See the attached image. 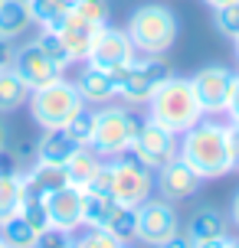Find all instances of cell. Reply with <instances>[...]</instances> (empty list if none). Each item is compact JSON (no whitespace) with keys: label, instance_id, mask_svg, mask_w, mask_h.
<instances>
[{"label":"cell","instance_id":"obj_34","mask_svg":"<svg viewBox=\"0 0 239 248\" xmlns=\"http://www.w3.org/2000/svg\"><path fill=\"white\" fill-rule=\"evenodd\" d=\"M229 118H239V72H236V78H233V95H229Z\"/></svg>","mask_w":239,"mask_h":248},{"label":"cell","instance_id":"obj_4","mask_svg":"<svg viewBox=\"0 0 239 248\" xmlns=\"http://www.w3.org/2000/svg\"><path fill=\"white\" fill-rule=\"evenodd\" d=\"M82 105H85V101L79 95L76 82H69V78H56L52 85H43L30 95V114H33V121H36L43 131L66 127L69 118H72Z\"/></svg>","mask_w":239,"mask_h":248},{"label":"cell","instance_id":"obj_13","mask_svg":"<svg viewBox=\"0 0 239 248\" xmlns=\"http://www.w3.org/2000/svg\"><path fill=\"white\" fill-rule=\"evenodd\" d=\"M200 183H203V180L193 173L180 157L167 160L164 167H157V173H154V193H161V196L171 199V202L190 199L197 189H200Z\"/></svg>","mask_w":239,"mask_h":248},{"label":"cell","instance_id":"obj_12","mask_svg":"<svg viewBox=\"0 0 239 248\" xmlns=\"http://www.w3.org/2000/svg\"><path fill=\"white\" fill-rule=\"evenodd\" d=\"M13 69H17V75L23 78L26 85L33 88H43V85H52L56 78H63V69L56 65V62L46 56V52L36 46V39L33 43H26V46H20V49L13 52Z\"/></svg>","mask_w":239,"mask_h":248},{"label":"cell","instance_id":"obj_24","mask_svg":"<svg viewBox=\"0 0 239 248\" xmlns=\"http://www.w3.org/2000/svg\"><path fill=\"white\" fill-rule=\"evenodd\" d=\"M26 3H30L33 23L50 26V30H56L66 13H72V7H76V0H26Z\"/></svg>","mask_w":239,"mask_h":248},{"label":"cell","instance_id":"obj_28","mask_svg":"<svg viewBox=\"0 0 239 248\" xmlns=\"http://www.w3.org/2000/svg\"><path fill=\"white\" fill-rule=\"evenodd\" d=\"M92 124H95V111H88L85 105H82V108L69 118V124H66L63 131L72 137L76 144H88V140H92Z\"/></svg>","mask_w":239,"mask_h":248},{"label":"cell","instance_id":"obj_46","mask_svg":"<svg viewBox=\"0 0 239 248\" xmlns=\"http://www.w3.org/2000/svg\"><path fill=\"white\" fill-rule=\"evenodd\" d=\"M125 248H128V245H125Z\"/></svg>","mask_w":239,"mask_h":248},{"label":"cell","instance_id":"obj_6","mask_svg":"<svg viewBox=\"0 0 239 248\" xmlns=\"http://www.w3.org/2000/svg\"><path fill=\"white\" fill-rule=\"evenodd\" d=\"M154 196V170L135 157H115L112 163V199L118 206L138 209L141 202Z\"/></svg>","mask_w":239,"mask_h":248},{"label":"cell","instance_id":"obj_43","mask_svg":"<svg viewBox=\"0 0 239 248\" xmlns=\"http://www.w3.org/2000/svg\"><path fill=\"white\" fill-rule=\"evenodd\" d=\"M236 56H239V36H236Z\"/></svg>","mask_w":239,"mask_h":248},{"label":"cell","instance_id":"obj_15","mask_svg":"<svg viewBox=\"0 0 239 248\" xmlns=\"http://www.w3.org/2000/svg\"><path fill=\"white\" fill-rule=\"evenodd\" d=\"M76 88L85 105H112V98H118V75L85 62V69L76 78Z\"/></svg>","mask_w":239,"mask_h":248},{"label":"cell","instance_id":"obj_18","mask_svg":"<svg viewBox=\"0 0 239 248\" xmlns=\"http://www.w3.org/2000/svg\"><path fill=\"white\" fill-rule=\"evenodd\" d=\"M30 95H33V88L17 75V69L3 65L0 69V114H10L17 108H23L26 101H30Z\"/></svg>","mask_w":239,"mask_h":248},{"label":"cell","instance_id":"obj_31","mask_svg":"<svg viewBox=\"0 0 239 248\" xmlns=\"http://www.w3.org/2000/svg\"><path fill=\"white\" fill-rule=\"evenodd\" d=\"M79 248H125L108 229H85V235H79Z\"/></svg>","mask_w":239,"mask_h":248},{"label":"cell","instance_id":"obj_8","mask_svg":"<svg viewBox=\"0 0 239 248\" xmlns=\"http://www.w3.org/2000/svg\"><path fill=\"white\" fill-rule=\"evenodd\" d=\"M167 78H171V65L164 59H135L118 78V98H125L128 105H148Z\"/></svg>","mask_w":239,"mask_h":248},{"label":"cell","instance_id":"obj_7","mask_svg":"<svg viewBox=\"0 0 239 248\" xmlns=\"http://www.w3.org/2000/svg\"><path fill=\"white\" fill-rule=\"evenodd\" d=\"M135 59H138V49H135V43L128 36V30H118V26H108V23L95 33L92 49H88V56H85V62L99 65V69H108V72H115L118 78H121V72H125Z\"/></svg>","mask_w":239,"mask_h":248},{"label":"cell","instance_id":"obj_40","mask_svg":"<svg viewBox=\"0 0 239 248\" xmlns=\"http://www.w3.org/2000/svg\"><path fill=\"white\" fill-rule=\"evenodd\" d=\"M66 248H79V238L72 235V238H69V242H66Z\"/></svg>","mask_w":239,"mask_h":248},{"label":"cell","instance_id":"obj_2","mask_svg":"<svg viewBox=\"0 0 239 248\" xmlns=\"http://www.w3.org/2000/svg\"><path fill=\"white\" fill-rule=\"evenodd\" d=\"M148 118L157 121L161 127H167L171 134L180 137L197 121H203L206 114H203L200 101H197L193 82H190V78H177V75H171V78L151 95V101H148Z\"/></svg>","mask_w":239,"mask_h":248},{"label":"cell","instance_id":"obj_44","mask_svg":"<svg viewBox=\"0 0 239 248\" xmlns=\"http://www.w3.org/2000/svg\"><path fill=\"white\" fill-rule=\"evenodd\" d=\"M0 248H7V242H3V238H0Z\"/></svg>","mask_w":239,"mask_h":248},{"label":"cell","instance_id":"obj_27","mask_svg":"<svg viewBox=\"0 0 239 248\" xmlns=\"http://www.w3.org/2000/svg\"><path fill=\"white\" fill-rule=\"evenodd\" d=\"M36 46L43 52H46V56H50L52 62H56V65H59V69H69V65H72V52L66 49V43H63V36H59V33H56V30H50V26H43V33H39L36 36Z\"/></svg>","mask_w":239,"mask_h":248},{"label":"cell","instance_id":"obj_36","mask_svg":"<svg viewBox=\"0 0 239 248\" xmlns=\"http://www.w3.org/2000/svg\"><path fill=\"white\" fill-rule=\"evenodd\" d=\"M229 245V235H216V238H206V242H193V248H226Z\"/></svg>","mask_w":239,"mask_h":248},{"label":"cell","instance_id":"obj_37","mask_svg":"<svg viewBox=\"0 0 239 248\" xmlns=\"http://www.w3.org/2000/svg\"><path fill=\"white\" fill-rule=\"evenodd\" d=\"M229 216H233V222L239 225V189H236V196H233V206H229Z\"/></svg>","mask_w":239,"mask_h":248},{"label":"cell","instance_id":"obj_17","mask_svg":"<svg viewBox=\"0 0 239 248\" xmlns=\"http://www.w3.org/2000/svg\"><path fill=\"white\" fill-rule=\"evenodd\" d=\"M79 147H82V144H76L63 127L46 131V134L39 137V144H36V163H46V167H66V160H69Z\"/></svg>","mask_w":239,"mask_h":248},{"label":"cell","instance_id":"obj_33","mask_svg":"<svg viewBox=\"0 0 239 248\" xmlns=\"http://www.w3.org/2000/svg\"><path fill=\"white\" fill-rule=\"evenodd\" d=\"M154 248H193V242H190L187 235H180V232H177V235H171L167 242H161V245H154Z\"/></svg>","mask_w":239,"mask_h":248},{"label":"cell","instance_id":"obj_41","mask_svg":"<svg viewBox=\"0 0 239 248\" xmlns=\"http://www.w3.org/2000/svg\"><path fill=\"white\" fill-rule=\"evenodd\" d=\"M229 127H233V131L239 134V118H229Z\"/></svg>","mask_w":239,"mask_h":248},{"label":"cell","instance_id":"obj_29","mask_svg":"<svg viewBox=\"0 0 239 248\" xmlns=\"http://www.w3.org/2000/svg\"><path fill=\"white\" fill-rule=\"evenodd\" d=\"M216 30L223 33V36L236 39L239 36V0H233V3H223V7H216Z\"/></svg>","mask_w":239,"mask_h":248},{"label":"cell","instance_id":"obj_32","mask_svg":"<svg viewBox=\"0 0 239 248\" xmlns=\"http://www.w3.org/2000/svg\"><path fill=\"white\" fill-rule=\"evenodd\" d=\"M85 189L88 193H99V196H112V160H102L99 173L92 176V183Z\"/></svg>","mask_w":239,"mask_h":248},{"label":"cell","instance_id":"obj_35","mask_svg":"<svg viewBox=\"0 0 239 248\" xmlns=\"http://www.w3.org/2000/svg\"><path fill=\"white\" fill-rule=\"evenodd\" d=\"M13 52H17V49L10 46V39H3V36H0V69L13 62Z\"/></svg>","mask_w":239,"mask_h":248},{"label":"cell","instance_id":"obj_10","mask_svg":"<svg viewBox=\"0 0 239 248\" xmlns=\"http://www.w3.org/2000/svg\"><path fill=\"white\" fill-rule=\"evenodd\" d=\"M180 232V216H177L171 199H148L138 206V242L144 245H161L171 235Z\"/></svg>","mask_w":239,"mask_h":248},{"label":"cell","instance_id":"obj_5","mask_svg":"<svg viewBox=\"0 0 239 248\" xmlns=\"http://www.w3.org/2000/svg\"><path fill=\"white\" fill-rule=\"evenodd\" d=\"M135 127H138V121L128 114V108L108 105V108L95 111V124H92V140H88V147L95 150L102 160H115V157L128 154L131 137H135Z\"/></svg>","mask_w":239,"mask_h":248},{"label":"cell","instance_id":"obj_9","mask_svg":"<svg viewBox=\"0 0 239 248\" xmlns=\"http://www.w3.org/2000/svg\"><path fill=\"white\" fill-rule=\"evenodd\" d=\"M177 140H180L177 134H171L167 127H161L157 121L148 118L144 124L135 127V137H131L128 154H131L135 160H141L144 167L157 170V167H164L167 160H174V157H177Z\"/></svg>","mask_w":239,"mask_h":248},{"label":"cell","instance_id":"obj_19","mask_svg":"<svg viewBox=\"0 0 239 248\" xmlns=\"http://www.w3.org/2000/svg\"><path fill=\"white\" fill-rule=\"evenodd\" d=\"M99 167H102V157L95 154V150L88 147V144H82V147L66 160V180L72 186H79V189H85L88 183H92V176L99 173Z\"/></svg>","mask_w":239,"mask_h":248},{"label":"cell","instance_id":"obj_45","mask_svg":"<svg viewBox=\"0 0 239 248\" xmlns=\"http://www.w3.org/2000/svg\"><path fill=\"white\" fill-rule=\"evenodd\" d=\"M0 3H3V0H0Z\"/></svg>","mask_w":239,"mask_h":248},{"label":"cell","instance_id":"obj_20","mask_svg":"<svg viewBox=\"0 0 239 248\" xmlns=\"http://www.w3.org/2000/svg\"><path fill=\"white\" fill-rule=\"evenodd\" d=\"M30 26H33V16H30L26 0H3L0 3V36L3 39L23 36Z\"/></svg>","mask_w":239,"mask_h":248},{"label":"cell","instance_id":"obj_39","mask_svg":"<svg viewBox=\"0 0 239 248\" xmlns=\"http://www.w3.org/2000/svg\"><path fill=\"white\" fill-rule=\"evenodd\" d=\"M3 144H7V127H3V121H0V150H3Z\"/></svg>","mask_w":239,"mask_h":248},{"label":"cell","instance_id":"obj_22","mask_svg":"<svg viewBox=\"0 0 239 248\" xmlns=\"http://www.w3.org/2000/svg\"><path fill=\"white\" fill-rule=\"evenodd\" d=\"M23 206V173L3 170L0 173V222L17 216Z\"/></svg>","mask_w":239,"mask_h":248},{"label":"cell","instance_id":"obj_3","mask_svg":"<svg viewBox=\"0 0 239 248\" xmlns=\"http://www.w3.org/2000/svg\"><path fill=\"white\" fill-rule=\"evenodd\" d=\"M128 36L135 43V49L144 52V56H164L177 43V33H180V23L171 7H161V3H144L128 16Z\"/></svg>","mask_w":239,"mask_h":248},{"label":"cell","instance_id":"obj_16","mask_svg":"<svg viewBox=\"0 0 239 248\" xmlns=\"http://www.w3.org/2000/svg\"><path fill=\"white\" fill-rule=\"evenodd\" d=\"M102 26H95V23H88L85 16H79L76 10L72 13H66L63 16V23L56 26V33L63 36V43H66V49L72 52V59H85L88 56V49H92V39H95V33H99Z\"/></svg>","mask_w":239,"mask_h":248},{"label":"cell","instance_id":"obj_25","mask_svg":"<svg viewBox=\"0 0 239 248\" xmlns=\"http://www.w3.org/2000/svg\"><path fill=\"white\" fill-rule=\"evenodd\" d=\"M184 235H187L190 242H206V238L226 235V222H223V216H220L216 209H200L193 219H190Z\"/></svg>","mask_w":239,"mask_h":248},{"label":"cell","instance_id":"obj_14","mask_svg":"<svg viewBox=\"0 0 239 248\" xmlns=\"http://www.w3.org/2000/svg\"><path fill=\"white\" fill-rule=\"evenodd\" d=\"M46 212H50V225L63 232H79L82 229V189L72 183L52 189L46 199Z\"/></svg>","mask_w":239,"mask_h":248},{"label":"cell","instance_id":"obj_21","mask_svg":"<svg viewBox=\"0 0 239 248\" xmlns=\"http://www.w3.org/2000/svg\"><path fill=\"white\" fill-rule=\"evenodd\" d=\"M115 206L118 202L112 196H99V193L82 189V225L85 229H105L108 219H112V212H115Z\"/></svg>","mask_w":239,"mask_h":248},{"label":"cell","instance_id":"obj_26","mask_svg":"<svg viewBox=\"0 0 239 248\" xmlns=\"http://www.w3.org/2000/svg\"><path fill=\"white\" fill-rule=\"evenodd\" d=\"M108 232H112L121 245H131V242H138V209H128V206H115L112 219L105 225Z\"/></svg>","mask_w":239,"mask_h":248},{"label":"cell","instance_id":"obj_42","mask_svg":"<svg viewBox=\"0 0 239 248\" xmlns=\"http://www.w3.org/2000/svg\"><path fill=\"white\" fill-rule=\"evenodd\" d=\"M226 248H239V242H236V238H229V245Z\"/></svg>","mask_w":239,"mask_h":248},{"label":"cell","instance_id":"obj_38","mask_svg":"<svg viewBox=\"0 0 239 248\" xmlns=\"http://www.w3.org/2000/svg\"><path fill=\"white\" fill-rule=\"evenodd\" d=\"M203 3H206V7H213V10H216V7H223V3H233V0H203Z\"/></svg>","mask_w":239,"mask_h":248},{"label":"cell","instance_id":"obj_30","mask_svg":"<svg viewBox=\"0 0 239 248\" xmlns=\"http://www.w3.org/2000/svg\"><path fill=\"white\" fill-rule=\"evenodd\" d=\"M72 10H76L79 16H85L88 23H95V26L108 23V0H76Z\"/></svg>","mask_w":239,"mask_h":248},{"label":"cell","instance_id":"obj_11","mask_svg":"<svg viewBox=\"0 0 239 248\" xmlns=\"http://www.w3.org/2000/svg\"><path fill=\"white\" fill-rule=\"evenodd\" d=\"M233 78H236V72H229L226 65H206V69H200V72L190 78L203 114H220V111L229 108Z\"/></svg>","mask_w":239,"mask_h":248},{"label":"cell","instance_id":"obj_23","mask_svg":"<svg viewBox=\"0 0 239 248\" xmlns=\"http://www.w3.org/2000/svg\"><path fill=\"white\" fill-rule=\"evenodd\" d=\"M0 238L7 242V248H36L39 232L17 212V216H10V219L0 222Z\"/></svg>","mask_w":239,"mask_h":248},{"label":"cell","instance_id":"obj_1","mask_svg":"<svg viewBox=\"0 0 239 248\" xmlns=\"http://www.w3.org/2000/svg\"><path fill=\"white\" fill-rule=\"evenodd\" d=\"M177 157L187 163L200 180L226 176L239 167V134L229 124L213 121L210 114L197 121L177 140Z\"/></svg>","mask_w":239,"mask_h":248}]
</instances>
